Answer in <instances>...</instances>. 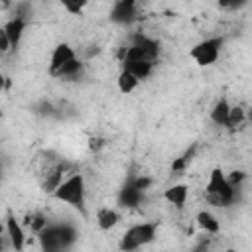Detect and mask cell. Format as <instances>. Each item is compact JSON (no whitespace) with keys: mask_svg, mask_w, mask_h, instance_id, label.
Returning a JSON list of instances; mask_svg holds the SVG:
<instances>
[{"mask_svg":"<svg viewBox=\"0 0 252 252\" xmlns=\"http://www.w3.org/2000/svg\"><path fill=\"white\" fill-rule=\"evenodd\" d=\"M51 197L59 203H65L81 213H85L87 207V183H85V175L79 171L69 173L61 185L51 193Z\"/></svg>","mask_w":252,"mask_h":252,"instance_id":"obj_1","label":"cell"},{"mask_svg":"<svg viewBox=\"0 0 252 252\" xmlns=\"http://www.w3.org/2000/svg\"><path fill=\"white\" fill-rule=\"evenodd\" d=\"M205 197L215 207H228V205L234 203L236 189L228 183L226 173L220 167H215L209 173V179H207V185H205Z\"/></svg>","mask_w":252,"mask_h":252,"instance_id":"obj_2","label":"cell"},{"mask_svg":"<svg viewBox=\"0 0 252 252\" xmlns=\"http://www.w3.org/2000/svg\"><path fill=\"white\" fill-rule=\"evenodd\" d=\"M158 228H159V222H158V220H148V222L132 224V226L126 228V232L122 234L118 248H120V250H126V252L138 250V248L150 244V242L156 238Z\"/></svg>","mask_w":252,"mask_h":252,"instance_id":"obj_3","label":"cell"},{"mask_svg":"<svg viewBox=\"0 0 252 252\" xmlns=\"http://www.w3.org/2000/svg\"><path fill=\"white\" fill-rule=\"evenodd\" d=\"M222 45H224V37H219V35L205 37L189 49V57L197 67H211L219 61Z\"/></svg>","mask_w":252,"mask_h":252,"instance_id":"obj_4","label":"cell"},{"mask_svg":"<svg viewBox=\"0 0 252 252\" xmlns=\"http://www.w3.org/2000/svg\"><path fill=\"white\" fill-rule=\"evenodd\" d=\"M159 57V43L144 33H138L132 43L122 51V61L124 59H142V61H152L156 63Z\"/></svg>","mask_w":252,"mask_h":252,"instance_id":"obj_5","label":"cell"},{"mask_svg":"<svg viewBox=\"0 0 252 252\" xmlns=\"http://www.w3.org/2000/svg\"><path fill=\"white\" fill-rule=\"evenodd\" d=\"M37 236L43 250H61L71 244V240L75 238V232L67 224H47Z\"/></svg>","mask_w":252,"mask_h":252,"instance_id":"obj_6","label":"cell"},{"mask_svg":"<svg viewBox=\"0 0 252 252\" xmlns=\"http://www.w3.org/2000/svg\"><path fill=\"white\" fill-rule=\"evenodd\" d=\"M63 179H65V163L63 161H49L43 167V171L39 173V187L43 193L51 195L61 185Z\"/></svg>","mask_w":252,"mask_h":252,"instance_id":"obj_7","label":"cell"},{"mask_svg":"<svg viewBox=\"0 0 252 252\" xmlns=\"http://www.w3.org/2000/svg\"><path fill=\"white\" fill-rule=\"evenodd\" d=\"M136 12H138V0H114L108 18L112 24L126 26L136 20Z\"/></svg>","mask_w":252,"mask_h":252,"instance_id":"obj_8","label":"cell"},{"mask_svg":"<svg viewBox=\"0 0 252 252\" xmlns=\"http://www.w3.org/2000/svg\"><path fill=\"white\" fill-rule=\"evenodd\" d=\"M75 57H77V51H75V47H73L71 43H67V41L57 43V45L51 49L49 63H47V73L53 77L59 67H63L67 61H71V59H75Z\"/></svg>","mask_w":252,"mask_h":252,"instance_id":"obj_9","label":"cell"},{"mask_svg":"<svg viewBox=\"0 0 252 252\" xmlns=\"http://www.w3.org/2000/svg\"><path fill=\"white\" fill-rule=\"evenodd\" d=\"M4 230H6V234H8V240H10V244H12V248L14 250H24L26 248V230H24V226L18 222V219H16V215L14 213H10L8 211V215H6V220H4Z\"/></svg>","mask_w":252,"mask_h":252,"instance_id":"obj_10","label":"cell"},{"mask_svg":"<svg viewBox=\"0 0 252 252\" xmlns=\"http://www.w3.org/2000/svg\"><path fill=\"white\" fill-rule=\"evenodd\" d=\"M26 26H28V18L22 16V14H16L14 18H10V20L2 26L4 33L8 35V39H10V43H12V49H18V47H20L22 37H24V32H26Z\"/></svg>","mask_w":252,"mask_h":252,"instance_id":"obj_11","label":"cell"},{"mask_svg":"<svg viewBox=\"0 0 252 252\" xmlns=\"http://www.w3.org/2000/svg\"><path fill=\"white\" fill-rule=\"evenodd\" d=\"M144 201V189H140L134 179L126 181V185L118 191V205L124 209H134Z\"/></svg>","mask_w":252,"mask_h":252,"instance_id":"obj_12","label":"cell"},{"mask_svg":"<svg viewBox=\"0 0 252 252\" xmlns=\"http://www.w3.org/2000/svg\"><path fill=\"white\" fill-rule=\"evenodd\" d=\"M163 201H167L169 205H173L175 209H183L185 203H187V197H189V187L185 183H175L171 187H167L163 193H161Z\"/></svg>","mask_w":252,"mask_h":252,"instance_id":"obj_13","label":"cell"},{"mask_svg":"<svg viewBox=\"0 0 252 252\" xmlns=\"http://www.w3.org/2000/svg\"><path fill=\"white\" fill-rule=\"evenodd\" d=\"M83 73H85V63H83L79 57H75V59L67 61L63 67H59V69L55 71L53 79H61V81H77L79 77H83Z\"/></svg>","mask_w":252,"mask_h":252,"instance_id":"obj_14","label":"cell"},{"mask_svg":"<svg viewBox=\"0 0 252 252\" xmlns=\"http://www.w3.org/2000/svg\"><path fill=\"white\" fill-rule=\"evenodd\" d=\"M154 65L152 61H142V59H124L122 61V69L130 71L132 75H136L140 81L148 79L152 73H154Z\"/></svg>","mask_w":252,"mask_h":252,"instance_id":"obj_15","label":"cell"},{"mask_svg":"<svg viewBox=\"0 0 252 252\" xmlns=\"http://www.w3.org/2000/svg\"><path fill=\"white\" fill-rule=\"evenodd\" d=\"M94 219H96V226H98L100 230H112V228L120 222V215H118V211L112 209V207H100V209L96 211Z\"/></svg>","mask_w":252,"mask_h":252,"instance_id":"obj_16","label":"cell"},{"mask_svg":"<svg viewBox=\"0 0 252 252\" xmlns=\"http://www.w3.org/2000/svg\"><path fill=\"white\" fill-rule=\"evenodd\" d=\"M195 220H197V226L203 232H207V234H219L220 232V220L211 211H205V209L199 211L197 217H195Z\"/></svg>","mask_w":252,"mask_h":252,"instance_id":"obj_17","label":"cell"},{"mask_svg":"<svg viewBox=\"0 0 252 252\" xmlns=\"http://www.w3.org/2000/svg\"><path fill=\"white\" fill-rule=\"evenodd\" d=\"M228 114H230V104H228L226 98H219V100L213 104V108H211V120H213L217 126L226 128Z\"/></svg>","mask_w":252,"mask_h":252,"instance_id":"obj_18","label":"cell"},{"mask_svg":"<svg viewBox=\"0 0 252 252\" xmlns=\"http://www.w3.org/2000/svg\"><path fill=\"white\" fill-rule=\"evenodd\" d=\"M138 85H140V79H138L136 75H132L130 71H126V69H122V71L118 73V77H116V87H118V91H120L122 94L134 93V91L138 89Z\"/></svg>","mask_w":252,"mask_h":252,"instance_id":"obj_19","label":"cell"},{"mask_svg":"<svg viewBox=\"0 0 252 252\" xmlns=\"http://www.w3.org/2000/svg\"><path fill=\"white\" fill-rule=\"evenodd\" d=\"M248 122V116H246V110L242 106H230V114H228V122H226V128L228 130H240L244 124Z\"/></svg>","mask_w":252,"mask_h":252,"instance_id":"obj_20","label":"cell"},{"mask_svg":"<svg viewBox=\"0 0 252 252\" xmlns=\"http://www.w3.org/2000/svg\"><path fill=\"white\" fill-rule=\"evenodd\" d=\"M26 224H28V228L32 230V232H35V234H39L47 224H49V220H47V217L43 215V213H30L28 217H26Z\"/></svg>","mask_w":252,"mask_h":252,"instance_id":"obj_21","label":"cell"},{"mask_svg":"<svg viewBox=\"0 0 252 252\" xmlns=\"http://www.w3.org/2000/svg\"><path fill=\"white\" fill-rule=\"evenodd\" d=\"M195 150H197V146H191V150H187V152H185L181 158H177V159L171 163V171H175V173L185 171V169H187V165L191 163L193 156H195Z\"/></svg>","mask_w":252,"mask_h":252,"instance_id":"obj_22","label":"cell"},{"mask_svg":"<svg viewBox=\"0 0 252 252\" xmlns=\"http://www.w3.org/2000/svg\"><path fill=\"white\" fill-rule=\"evenodd\" d=\"M59 4L65 8V12H69L73 16H81L85 12V8L89 6V0H59Z\"/></svg>","mask_w":252,"mask_h":252,"instance_id":"obj_23","label":"cell"},{"mask_svg":"<svg viewBox=\"0 0 252 252\" xmlns=\"http://www.w3.org/2000/svg\"><path fill=\"white\" fill-rule=\"evenodd\" d=\"M248 175L244 173V171H240V169H234V171H230V173H226V179H228V183L234 187V189H238V185L246 179Z\"/></svg>","mask_w":252,"mask_h":252,"instance_id":"obj_24","label":"cell"},{"mask_svg":"<svg viewBox=\"0 0 252 252\" xmlns=\"http://www.w3.org/2000/svg\"><path fill=\"white\" fill-rule=\"evenodd\" d=\"M104 146H106L104 138H100V136H91V138H89V150H91V152H98V150L104 148Z\"/></svg>","mask_w":252,"mask_h":252,"instance_id":"obj_25","label":"cell"},{"mask_svg":"<svg viewBox=\"0 0 252 252\" xmlns=\"http://www.w3.org/2000/svg\"><path fill=\"white\" fill-rule=\"evenodd\" d=\"M0 51H2V53H8V51H12V43H10L8 35L4 33V30H0Z\"/></svg>","mask_w":252,"mask_h":252,"instance_id":"obj_26","label":"cell"},{"mask_svg":"<svg viewBox=\"0 0 252 252\" xmlns=\"http://www.w3.org/2000/svg\"><path fill=\"white\" fill-rule=\"evenodd\" d=\"M248 0H228V10H238L246 4Z\"/></svg>","mask_w":252,"mask_h":252,"instance_id":"obj_27","label":"cell"},{"mask_svg":"<svg viewBox=\"0 0 252 252\" xmlns=\"http://www.w3.org/2000/svg\"><path fill=\"white\" fill-rule=\"evenodd\" d=\"M219 6H222V8L228 10V0H219Z\"/></svg>","mask_w":252,"mask_h":252,"instance_id":"obj_28","label":"cell"},{"mask_svg":"<svg viewBox=\"0 0 252 252\" xmlns=\"http://www.w3.org/2000/svg\"><path fill=\"white\" fill-rule=\"evenodd\" d=\"M8 4H10V0H2V8H6Z\"/></svg>","mask_w":252,"mask_h":252,"instance_id":"obj_29","label":"cell"}]
</instances>
